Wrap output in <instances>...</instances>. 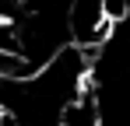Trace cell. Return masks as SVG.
<instances>
[{"label":"cell","instance_id":"obj_1","mask_svg":"<svg viewBox=\"0 0 130 126\" xmlns=\"http://www.w3.org/2000/svg\"><path fill=\"white\" fill-rule=\"evenodd\" d=\"M130 14V0H102V18H106V25H120V21Z\"/></svg>","mask_w":130,"mask_h":126}]
</instances>
